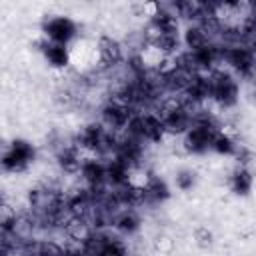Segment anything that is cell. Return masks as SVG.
I'll list each match as a JSON object with an SVG mask.
<instances>
[{"instance_id":"cell-4","label":"cell","mask_w":256,"mask_h":256,"mask_svg":"<svg viewBox=\"0 0 256 256\" xmlns=\"http://www.w3.org/2000/svg\"><path fill=\"white\" fill-rule=\"evenodd\" d=\"M38 46H40V50H42L46 62H48L50 66H54V68H64V66H68L70 60H72L70 48L64 46V44H56V42H50V40L44 38Z\"/></svg>"},{"instance_id":"cell-6","label":"cell","mask_w":256,"mask_h":256,"mask_svg":"<svg viewBox=\"0 0 256 256\" xmlns=\"http://www.w3.org/2000/svg\"><path fill=\"white\" fill-rule=\"evenodd\" d=\"M226 184H228V188H230L234 194H238V196H246V194L252 190V186H254V176L248 174L244 168L234 166V168L228 172Z\"/></svg>"},{"instance_id":"cell-5","label":"cell","mask_w":256,"mask_h":256,"mask_svg":"<svg viewBox=\"0 0 256 256\" xmlns=\"http://www.w3.org/2000/svg\"><path fill=\"white\" fill-rule=\"evenodd\" d=\"M94 232H96L94 226H92L90 220L84 218V216H74V218H70V220L66 222V226H64L66 238H68L70 242H76V244H84Z\"/></svg>"},{"instance_id":"cell-7","label":"cell","mask_w":256,"mask_h":256,"mask_svg":"<svg viewBox=\"0 0 256 256\" xmlns=\"http://www.w3.org/2000/svg\"><path fill=\"white\" fill-rule=\"evenodd\" d=\"M182 44L186 46V50L190 52H198L202 48H206L210 44L208 36L204 34V30L196 24H188L186 30H184V36H182Z\"/></svg>"},{"instance_id":"cell-1","label":"cell","mask_w":256,"mask_h":256,"mask_svg":"<svg viewBox=\"0 0 256 256\" xmlns=\"http://www.w3.org/2000/svg\"><path fill=\"white\" fill-rule=\"evenodd\" d=\"M34 156H36L34 146L28 140L16 138L2 154V168L10 174H22L34 162Z\"/></svg>"},{"instance_id":"cell-8","label":"cell","mask_w":256,"mask_h":256,"mask_svg":"<svg viewBox=\"0 0 256 256\" xmlns=\"http://www.w3.org/2000/svg\"><path fill=\"white\" fill-rule=\"evenodd\" d=\"M192 238H194V244H196L198 248H210L212 242H214V234H212V230H210L208 226H198V228H194Z\"/></svg>"},{"instance_id":"cell-2","label":"cell","mask_w":256,"mask_h":256,"mask_svg":"<svg viewBox=\"0 0 256 256\" xmlns=\"http://www.w3.org/2000/svg\"><path fill=\"white\" fill-rule=\"evenodd\" d=\"M44 36L50 42L68 46L76 38V24L68 16H50L44 20Z\"/></svg>"},{"instance_id":"cell-9","label":"cell","mask_w":256,"mask_h":256,"mask_svg":"<svg viewBox=\"0 0 256 256\" xmlns=\"http://www.w3.org/2000/svg\"><path fill=\"white\" fill-rule=\"evenodd\" d=\"M194 180L196 178H194L192 170H180V172H176V178H174V182L180 190H190L194 186Z\"/></svg>"},{"instance_id":"cell-3","label":"cell","mask_w":256,"mask_h":256,"mask_svg":"<svg viewBox=\"0 0 256 256\" xmlns=\"http://www.w3.org/2000/svg\"><path fill=\"white\" fill-rule=\"evenodd\" d=\"M142 218L138 214V210H124L114 218L112 228L122 236V238H132L142 230Z\"/></svg>"}]
</instances>
